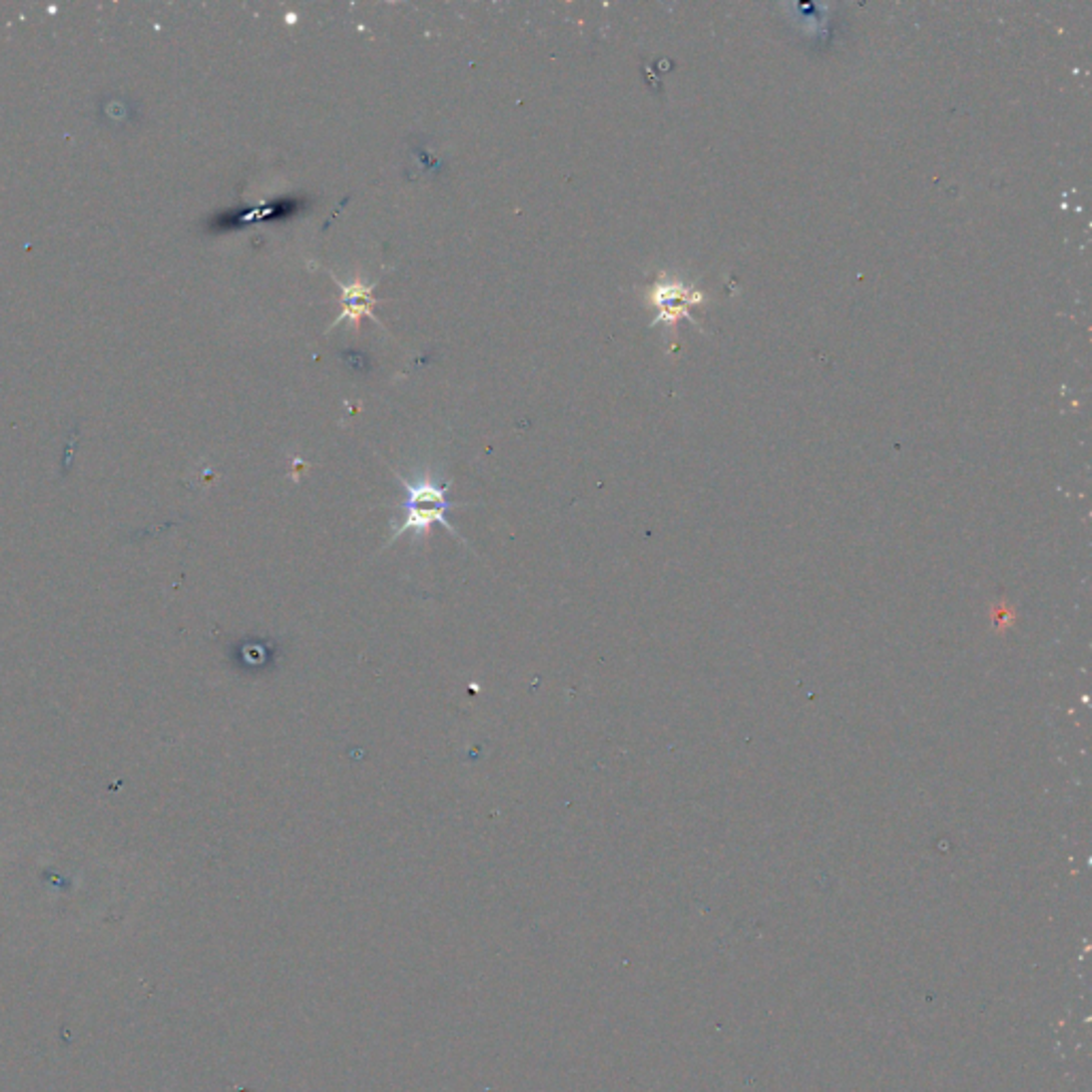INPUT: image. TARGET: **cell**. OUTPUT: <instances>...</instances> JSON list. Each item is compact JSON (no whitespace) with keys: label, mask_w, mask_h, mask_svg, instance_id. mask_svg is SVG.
I'll use <instances>...</instances> for the list:
<instances>
[{"label":"cell","mask_w":1092,"mask_h":1092,"mask_svg":"<svg viewBox=\"0 0 1092 1092\" xmlns=\"http://www.w3.org/2000/svg\"><path fill=\"white\" fill-rule=\"evenodd\" d=\"M399 482L405 489L403 519L395 521L391 542L399 540L408 532H412L414 536H427L433 525H442L450 534L461 538L457 529L446 519V512L450 508L446 497L448 485H440L431 476H416L414 480H405L399 476Z\"/></svg>","instance_id":"6da1fadb"},{"label":"cell","mask_w":1092,"mask_h":1092,"mask_svg":"<svg viewBox=\"0 0 1092 1092\" xmlns=\"http://www.w3.org/2000/svg\"><path fill=\"white\" fill-rule=\"evenodd\" d=\"M333 282L341 290V311H339V316L331 322L329 331L337 329V326L344 320H348L354 326V331H356L358 322H361L365 316L371 318L376 324H380V320L373 316V305H376L373 288H376V282L365 284L363 279H354V282H350V284H341L337 277H333Z\"/></svg>","instance_id":"7a4b0ae2"}]
</instances>
